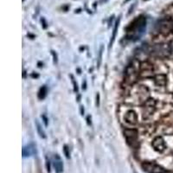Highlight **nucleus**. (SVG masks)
<instances>
[{
  "label": "nucleus",
  "instance_id": "obj_1",
  "mask_svg": "<svg viewBox=\"0 0 173 173\" xmlns=\"http://www.w3.org/2000/svg\"><path fill=\"white\" fill-rule=\"evenodd\" d=\"M146 27V17L144 16L136 17L133 21L129 24V25L126 28L127 38L130 39H138L143 34L144 30Z\"/></svg>",
  "mask_w": 173,
  "mask_h": 173
},
{
  "label": "nucleus",
  "instance_id": "obj_2",
  "mask_svg": "<svg viewBox=\"0 0 173 173\" xmlns=\"http://www.w3.org/2000/svg\"><path fill=\"white\" fill-rule=\"evenodd\" d=\"M140 63L137 60H133L126 68L125 71V80L129 84H133L136 82L139 75Z\"/></svg>",
  "mask_w": 173,
  "mask_h": 173
},
{
  "label": "nucleus",
  "instance_id": "obj_3",
  "mask_svg": "<svg viewBox=\"0 0 173 173\" xmlns=\"http://www.w3.org/2000/svg\"><path fill=\"white\" fill-rule=\"evenodd\" d=\"M155 30L158 33L167 36L173 30V20L171 17H164L157 22L155 24Z\"/></svg>",
  "mask_w": 173,
  "mask_h": 173
},
{
  "label": "nucleus",
  "instance_id": "obj_4",
  "mask_svg": "<svg viewBox=\"0 0 173 173\" xmlns=\"http://www.w3.org/2000/svg\"><path fill=\"white\" fill-rule=\"evenodd\" d=\"M124 136L127 139V144L132 146V147L136 148L139 146V142H138V137H139V132L136 129L132 128H126L124 132Z\"/></svg>",
  "mask_w": 173,
  "mask_h": 173
},
{
  "label": "nucleus",
  "instance_id": "obj_5",
  "mask_svg": "<svg viewBox=\"0 0 173 173\" xmlns=\"http://www.w3.org/2000/svg\"><path fill=\"white\" fill-rule=\"evenodd\" d=\"M156 110V101L153 99H148L147 101H145V105L143 107V118L148 119L154 114Z\"/></svg>",
  "mask_w": 173,
  "mask_h": 173
},
{
  "label": "nucleus",
  "instance_id": "obj_6",
  "mask_svg": "<svg viewBox=\"0 0 173 173\" xmlns=\"http://www.w3.org/2000/svg\"><path fill=\"white\" fill-rule=\"evenodd\" d=\"M142 168L147 173H165V170L160 165H157L155 163L145 162L142 164Z\"/></svg>",
  "mask_w": 173,
  "mask_h": 173
},
{
  "label": "nucleus",
  "instance_id": "obj_7",
  "mask_svg": "<svg viewBox=\"0 0 173 173\" xmlns=\"http://www.w3.org/2000/svg\"><path fill=\"white\" fill-rule=\"evenodd\" d=\"M171 52L170 47H165L164 44H157L152 48V53L158 57H165Z\"/></svg>",
  "mask_w": 173,
  "mask_h": 173
},
{
  "label": "nucleus",
  "instance_id": "obj_8",
  "mask_svg": "<svg viewBox=\"0 0 173 173\" xmlns=\"http://www.w3.org/2000/svg\"><path fill=\"white\" fill-rule=\"evenodd\" d=\"M152 147L154 148V150L158 152H163L166 148L165 139H163V137H161V136H158L152 140Z\"/></svg>",
  "mask_w": 173,
  "mask_h": 173
},
{
  "label": "nucleus",
  "instance_id": "obj_9",
  "mask_svg": "<svg viewBox=\"0 0 173 173\" xmlns=\"http://www.w3.org/2000/svg\"><path fill=\"white\" fill-rule=\"evenodd\" d=\"M125 120L127 124L132 125V126H135L138 123V116L137 114L133 110H129L127 111L125 114Z\"/></svg>",
  "mask_w": 173,
  "mask_h": 173
},
{
  "label": "nucleus",
  "instance_id": "obj_10",
  "mask_svg": "<svg viewBox=\"0 0 173 173\" xmlns=\"http://www.w3.org/2000/svg\"><path fill=\"white\" fill-rule=\"evenodd\" d=\"M22 153H23V157H29L30 155H34L37 153V150H36V146L33 144L28 145L22 150Z\"/></svg>",
  "mask_w": 173,
  "mask_h": 173
},
{
  "label": "nucleus",
  "instance_id": "obj_11",
  "mask_svg": "<svg viewBox=\"0 0 173 173\" xmlns=\"http://www.w3.org/2000/svg\"><path fill=\"white\" fill-rule=\"evenodd\" d=\"M54 166H55L56 173H62L63 171V163L59 155L57 154L55 155V158H54Z\"/></svg>",
  "mask_w": 173,
  "mask_h": 173
},
{
  "label": "nucleus",
  "instance_id": "obj_12",
  "mask_svg": "<svg viewBox=\"0 0 173 173\" xmlns=\"http://www.w3.org/2000/svg\"><path fill=\"white\" fill-rule=\"evenodd\" d=\"M154 81H155V84L157 86L164 87L167 83V77L164 74H159L154 77Z\"/></svg>",
  "mask_w": 173,
  "mask_h": 173
},
{
  "label": "nucleus",
  "instance_id": "obj_13",
  "mask_svg": "<svg viewBox=\"0 0 173 173\" xmlns=\"http://www.w3.org/2000/svg\"><path fill=\"white\" fill-rule=\"evenodd\" d=\"M119 22H120V17H119L118 19H117V21L115 22V25H114V30H113V36H112V38H111V40H110L109 47H112V45L114 44V41H115L116 34H117V31H118L119 25Z\"/></svg>",
  "mask_w": 173,
  "mask_h": 173
},
{
  "label": "nucleus",
  "instance_id": "obj_14",
  "mask_svg": "<svg viewBox=\"0 0 173 173\" xmlns=\"http://www.w3.org/2000/svg\"><path fill=\"white\" fill-rule=\"evenodd\" d=\"M36 126H37V130L38 134L40 135L41 138H42V139H45V138H46V133H45V132L43 131L42 126L40 125V123H39V121H38L37 119L36 120Z\"/></svg>",
  "mask_w": 173,
  "mask_h": 173
},
{
  "label": "nucleus",
  "instance_id": "obj_15",
  "mask_svg": "<svg viewBox=\"0 0 173 173\" xmlns=\"http://www.w3.org/2000/svg\"><path fill=\"white\" fill-rule=\"evenodd\" d=\"M47 93H48V89L46 86H42V88L40 89L39 92H38V98L40 100H43L44 98L46 97Z\"/></svg>",
  "mask_w": 173,
  "mask_h": 173
},
{
  "label": "nucleus",
  "instance_id": "obj_16",
  "mask_svg": "<svg viewBox=\"0 0 173 173\" xmlns=\"http://www.w3.org/2000/svg\"><path fill=\"white\" fill-rule=\"evenodd\" d=\"M63 152L66 158H70V153H69V149H68V147L67 145H64Z\"/></svg>",
  "mask_w": 173,
  "mask_h": 173
},
{
  "label": "nucleus",
  "instance_id": "obj_17",
  "mask_svg": "<svg viewBox=\"0 0 173 173\" xmlns=\"http://www.w3.org/2000/svg\"><path fill=\"white\" fill-rule=\"evenodd\" d=\"M71 79H72V82H73V85H74V89L76 92H78V85L76 82V80L74 79V77L71 76Z\"/></svg>",
  "mask_w": 173,
  "mask_h": 173
},
{
  "label": "nucleus",
  "instance_id": "obj_18",
  "mask_svg": "<svg viewBox=\"0 0 173 173\" xmlns=\"http://www.w3.org/2000/svg\"><path fill=\"white\" fill-rule=\"evenodd\" d=\"M51 54H52V55H53V57H54V63H57V61H58V60H57V55H56V53H55V51H51Z\"/></svg>",
  "mask_w": 173,
  "mask_h": 173
},
{
  "label": "nucleus",
  "instance_id": "obj_19",
  "mask_svg": "<svg viewBox=\"0 0 173 173\" xmlns=\"http://www.w3.org/2000/svg\"><path fill=\"white\" fill-rule=\"evenodd\" d=\"M46 167L48 172H50V161H48V158H46Z\"/></svg>",
  "mask_w": 173,
  "mask_h": 173
},
{
  "label": "nucleus",
  "instance_id": "obj_20",
  "mask_svg": "<svg viewBox=\"0 0 173 173\" xmlns=\"http://www.w3.org/2000/svg\"><path fill=\"white\" fill-rule=\"evenodd\" d=\"M102 50H103V48H102V47H101V50H100V55H99V63H98V65H100V64H101V61H102Z\"/></svg>",
  "mask_w": 173,
  "mask_h": 173
},
{
  "label": "nucleus",
  "instance_id": "obj_21",
  "mask_svg": "<svg viewBox=\"0 0 173 173\" xmlns=\"http://www.w3.org/2000/svg\"><path fill=\"white\" fill-rule=\"evenodd\" d=\"M96 105L97 106H100V93H97V95H96Z\"/></svg>",
  "mask_w": 173,
  "mask_h": 173
},
{
  "label": "nucleus",
  "instance_id": "obj_22",
  "mask_svg": "<svg viewBox=\"0 0 173 173\" xmlns=\"http://www.w3.org/2000/svg\"><path fill=\"white\" fill-rule=\"evenodd\" d=\"M41 21H42V24H42V25H43V28H44V29H46L47 23H46V21H45V19H44V18H42V19H41Z\"/></svg>",
  "mask_w": 173,
  "mask_h": 173
},
{
  "label": "nucleus",
  "instance_id": "obj_23",
  "mask_svg": "<svg viewBox=\"0 0 173 173\" xmlns=\"http://www.w3.org/2000/svg\"><path fill=\"white\" fill-rule=\"evenodd\" d=\"M42 118L43 119V120H44V124H45V126H48V119H47L46 116H45V115H42Z\"/></svg>",
  "mask_w": 173,
  "mask_h": 173
},
{
  "label": "nucleus",
  "instance_id": "obj_24",
  "mask_svg": "<svg viewBox=\"0 0 173 173\" xmlns=\"http://www.w3.org/2000/svg\"><path fill=\"white\" fill-rule=\"evenodd\" d=\"M170 50H171V52H173V40L171 41V42H170Z\"/></svg>",
  "mask_w": 173,
  "mask_h": 173
},
{
  "label": "nucleus",
  "instance_id": "obj_25",
  "mask_svg": "<svg viewBox=\"0 0 173 173\" xmlns=\"http://www.w3.org/2000/svg\"><path fill=\"white\" fill-rule=\"evenodd\" d=\"M80 112H81L82 115L84 114V108H83V106H80Z\"/></svg>",
  "mask_w": 173,
  "mask_h": 173
},
{
  "label": "nucleus",
  "instance_id": "obj_26",
  "mask_svg": "<svg viewBox=\"0 0 173 173\" xmlns=\"http://www.w3.org/2000/svg\"><path fill=\"white\" fill-rule=\"evenodd\" d=\"M32 77H38V75H34V74H33V75H32Z\"/></svg>",
  "mask_w": 173,
  "mask_h": 173
}]
</instances>
